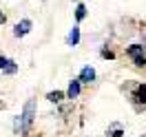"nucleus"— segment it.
Listing matches in <instances>:
<instances>
[{
	"mask_svg": "<svg viewBox=\"0 0 146 137\" xmlns=\"http://www.w3.org/2000/svg\"><path fill=\"white\" fill-rule=\"evenodd\" d=\"M33 117H36V102L29 100L27 104H25V111H22V115L16 119V130H18L20 135L29 133V128H31V124H33Z\"/></svg>",
	"mask_w": 146,
	"mask_h": 137,
	"instance_id": "obj_1",
	"label": "nucleus"
},
{
	"mask_svg": "<svg viewBox=\"0 0 146 137\" xmlns=\"http://www.w3.org/2000/svg\"><path fill=\"white\" fill-rule=\"evenodd\" d=\"M131 58H133V62L137 64V66H144L146 64V58H144V46L142 44H133V46H128V51H126Z\"/></svg>",
	"mask_w": 146,
	"mask_h": 137,
	"instance_id": "obj_2",
	"label": "nucleus"
},
{
	"mask_svg": "<svg viewBox=\"0 0 146 137\" xmlns=\"http://www.w3.org/2000/svg\"><path fill=\"white\" fill-rule=\"evenodd\" d=\"M29 29H31V20H22V22H18V24H16V31H13V33H16V36H27L29 33Z\"/></svg>",
	"mask_w": 146,
	"mask_h": 137,
	"instance_id": "obj_3",
	"label": "nucleus"
},
{
	"mask_svg": "<svg viewBox=\"0 0 146 137\" xmlns=\"http://www.w3.org/2000/svg\"><path fill=\"white\" fill-rule=\"evenodd\" d=\"M66 42H69V46H75L78 42H80V29L73 27L71 31H69V38H66Z\"/></svg>",
	"mask_w": 146,
	"mask_h": 137,
	"instance_id": "obj_4",
	"label": "nucleus"
},
{
	"mask_svg": "<svg viewBox=\"0 0 146 137\" xmlns=\"http://www.w3.org/2000/svg\"><path fill=\"white\" fill-rule=\"evenodd\" d=\"M93 80H95V71H93L91 66L82 69V73H80V82H93Z\"/></svg>",
	"mask_w": 146,
	"mask_h": 137,
	"instance_id": "obj_5",
	"label": "nucleus"
},
{
	"mask_svg": "<svg viewBox=\"0 0 146 137\" xmlns=\"http://www.w3.org/2000/svg\"><path fill=\"white\" fill-rule=\"evenodd\" d=\"M66 95H69L71 100H75V97L80 95V80H75V82L69 84V91H66Z\"/></svg>",
	"mask_w": 146,
	"mask_h": 137,
	"instance_id": "obj_6",
	"label": "nucleus"
},
{
	"mask_svg": "<svg viewBox=\"0 0 146 137\" xmlns=\"http://www.w3.org/2000/svg\"><path fill=\"white\" fill-rule=\"evenodd\" d=\"M135 100H137V102H142V104L146 106V84H139V86H137Z\"/></svg>",
	"mask_w": 146,
	"mask_h": 137,
	"instance_id": "obj_7",
	"label": "nucleus"
},
{
	"mask_svg": "<svg viewBox=\"0 0 146 137\" xmlns=\"http://www.w3.org/2000/svg\"><path fill=\"white\" fill-rule=\"evenodd\" d=\"M46 100H49V102H55V104H58V102L62 100V93H60V91H53V93H49V95H46Z\"/></svg>",
	"mask_w": 146,
	"mask_h": 137,
	"instance_id": "obj_8",
	"label": "nucleus"
},
{
	"mask_svg": "<svg viewBox=\"0 0 146 137\" xmlns=\"http://www.w3.org/2000/svg\"><path fill=\"white\" fill-rule=\"evenodd\" d=\"M84 16H86V7H84V5H78V9H75V18L82 20Z\"/></svg>",
	"mask_w": 146,
	"mask_h": 137,
	"instance_id": "obj_9",
	"label": "nucleus"
},
{
	"mask_svg": "<svg viewBox=\"0 0 146 137\" xmlns=\"http://www.w3.org/2000/svg\"><path fill=\"white\" fill-rule=\"evenodd\" d=\"M5 71H7V73H16V64H13V62H7Z\"/></svg>",
	"mask_w": 146,
	"mask_h": 137,
	"instance_id": "obj_10",
	"label": "nucleus"
},
{
	"mask_svg": "<svg viewBox=\"0 0 146 137\" xmlns=\"http://www.w3.org/2000/svg\"><path fill=\"white\" fill-rule=\"evenodd\" d=\"M122 135H124V130H122V128H115V130H113V133H111V137H122Z\"/></svg>",
	"mask_w": 146,
	"mask_h": 137,
	"instance_id": "obj_11",
	"label": "nucleus"
},
{
	"mask_svg": "<svg viewBox=\"0 0 146 137\" xmlns=\"http://www.w3.org/2000/svg\"><path fill=\"white\" fill-rule=\"evenodd\" d=\"M7 62H9V60H5V58H0V69H5V66H7Z\"/></svg>",
	"mask_w": 146,
	"mask_h": 137,
	"instance_id": "obj_12",
	"label": "nucleus"
},
{
	"mask_svg": "<svg viewBox=\"0 0 146 137\" xmlns=\"http://www.w3.org/2000/svg\"><path fill=\"white\" fill-rule=\"evenodd\" d=\"M0 24H5V13L0 11Z\"/></svg>",
	"mask_w": 146,
	"mask_h": 137,
	"instance_id": "obj_13",
	"label": "nucleus"
}]
</instances>
